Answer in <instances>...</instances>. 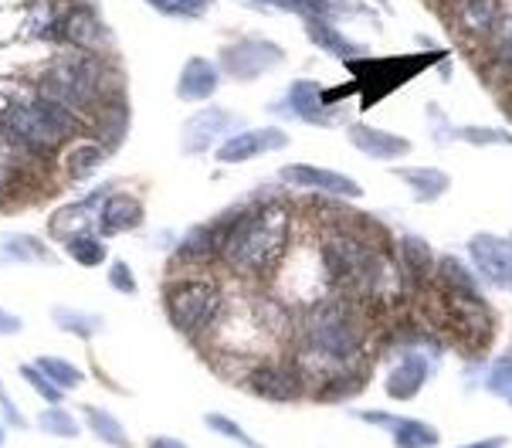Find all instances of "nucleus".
I'll return each mask as SVG.
<instances>
[{
	"label": "nucleus",
	"instance_id": "obj_1",
	"mask_svg": "<svg viewBox=\"0 0 512 448\" xmlns=\"http://www.w3.org/2000/svg\"><path fill=\"white\" fill-rule=\"evenodd\" d=\"M323 272L329 286L373 306H397L407 292V279L387 248L370 245L357 231H329L323 238Z\"/></svg>",
	"mask_w": 512,
	"mask_h": 448
},
{
	"label": "nucleus",
	"instance_id": "obj_2",
	"mask_svg": "<svg viewBox=\"0 0 512 448\" xmlns=\"http://www.w3.org/2000/svg\"><path fill=\"white\" fill-rule=\"evenodd\" d=\"M367 347V323L350 299H323L312 303L302 316L299 333V360L302 374H336L353 370L357 357Z\"/></svg>",
	"mask_w": 512,
	"mask_h": 448
},
{
	"label": "nucleus",
	"instance_id": "obj_3",
	"mask_svg": "<svg viewBox=\"0 0 512 448\" xmlns=\"http://www.w3.org/2000/svg\"><path fill=\"white\" fill-rule=\"evenodd\" d=\"M292 214L285 204H258L238 214L221 241V258L238 275H268L289 252Z\"/></svg>",
	"mask_w": 512,
	"mask_h": 448
},
{
	"label": "nucleus",
	"instance_id": "obj_4",
	"mask_svg": "<svg viewBox=\"0 0 512 448\" xmlns=\"http://www.w3.org/2000/svg\"><path fill=\"white\" fill-rule=\"evenodd\" d=\"M4 126L17 143L34 146V150H55L58 143H65L68 136L75 133L78 116H72V112L65 106H58V102L38 96L31 102H17V106L7 109Z\"/></svg>",
	"mask_w": 512,
	"mask_h": 448
},
{
	"label": "nucleus",
	"instance_id": "obj_5",
	"mask_svg": "<svg viewBox=\"0 0 512 448\" xmlns=\"http://www.w3.org/2000/svg\"><path fill=\"white\" fill-rule=\"evenodd\" d=\"M163 306H167L170 323L177 326L180 333L197 336L204 333L207 326L218 320L221 313V289L207 279H184L173 282L163 296Z\"/></svg>",
	"mask_w": 512,
	"mask_h": 448
},
{
	"label": "nucleus",
	"instance_id": "obj_6",
	"mask_svg": "<svg viewBox=\"0 0 512 448\" xmlns=\"http://www.w3.org/2000/svg\"><path fill=\"white\" fill-rule=\"evenodd\" d=\"M102 92V68L95 62H62L48 72V79L41 82V92L51 102L65 106L72 116L82 119V112L92 109V102Z\"/></svg>",
	"mask_w": 512,
	"mask_h": 448
},
{
	"label": "nucleus",
	"instance_id": "obj_7",
	"mask_svg": "<svg viewBox=\"0 0 512 448\" xmlns=\"http://www.w3.org/2000/svg\"><path fill=\"white\" fill-rule=\"evenodd\" d=\"M241 387L248 394L272 404H292L306 394V374L295 364H251L241 377Z\"/></svg>",
	"mask_w": 512,
	"mask_h": 448
},
{
	"label": "nucleus",
	"instance_id": "obj_8",
	"mask_svg": "<svg viewBox=\"0 0 512 448\" xmlns=\"http://www.w3.org/2000/svg\"><path fill=\"white\" fill-rule=\"evenodd\" d=\"M465 252L479 282H485L489 289L512 292V245L506 238L479 231V235L468 238Z\"/></svg>",
	"mask_w": 512,
	"mask_h": 448
},
{
	"label": "nucleus",
	"instance_id": "obj_9",
	"mask_svg": "<svg viewBox=\"0 0 512 448\" xmlns=\"http://www.w3.org/2000/svg\"><path fill=\"white\" fill-rule=\"evenodd\" d=\"M282 58H285V51L275 45V41H262V38H241L221 51L224 72L238 82L262 79L265 72H272L275 65H282Z\"/></svg>",
	"mask_w": 512,
	"mask_h": 448
},
{
	"label": "nucleus",
	"instance_id": "obj_10",
	"mask_svg": "<svg viewBox=\"0 0 512 448\" xmlns=\"http://www.w3.org/2000/svg\"><path fill=\"white\" fill-rule=\"evenodd\" d=\"M431 377V350L424 347H404L397 353L394 367L384 377V391L390 401H414L421 394V387Z\"/></svg>",
	"mask_w": 512,
	"mask_h": 448
},
{
	"label": "nucleus",
	"instance_id": "obj_11",
	"mask_svg": "<svg viewBox=\"0 0 512 448\" xmlns=\"http://www.w3.org/2000/svg\"><path fill=\"white\" fill-rule=\"evenodd\" d=\"M279 180L292 187H306V191H319L326 197H343V201L363 197V187L353 177L340 174V170H329V167H312V163H285L279 170Z\"/></svg>",
	"mask_w": 512,
	"mask_h": 448
},
{
	"label": "nucleus",
	"instance_id": "obj_12",
	"mask_svg": "<svg viewBox=\"0 0 512 448\" xmlns=\"http://www.w3.org/2000/svg\"><path fill=\"white\" fill-rule=\"evenodd\" d=\"M285 146H289V133L279 129V126L241 129V133H231L228 140H221L218 160L221 163H245V160L265 157V153L285 150Z\"/></svg>",
	"mask_w": 512,
	"mask_h": 448
},
{
	"label": "nucleus",
	"instance_id": "obj_13",
	"mask_svg": "<svg viewBox=\"0 0 512 448\" xmlns=\"http://www.w3.org/2000/svg\"><path fill=\"white\" fill-rule=\"evenodd\" d=\"M350 136L353 150H360L363 157L370 160H380V163H394L407 157L414 150V143L407 136H397V133H387V129H377V126H367V123H353L346 129Z\"/></svg>",
	"mask_w": 512,
	"mask_h": 448
},
{
	"label": "nucleus",
	"instance_id": "obj_14",
	"mask_svg": "<svg viewBox=\"0 0 512 448\" xmlns=\"http://www.w3.org/2000/svg\"><path fill=\"white\" fill-rule=\"evenodd\" d=\"M238 119L228 109H201L197 116L187 119L184 126V153H207L221 136H228Z\"/></svg>",
	"mask_w": 512,
	"mask_h": 448
},
{
	"label": "nucleus",
	"instance_id": "obj_15",
	"mask_svg": "<svg viewBox=\"0 0 512 448\" xmlns=\"http://www.w3.org/2000/svg\"><path fill=\"white\" fill-rule=\"evenodd\" d=\"M431 286L445 296H482V282L472 272V265H465L458 255H441L435 258V275H431Z\"/></svg>",
	"mask_w": 512,
	"mask_h": 448
},
{
	"label": "nucleus",
	"instance_id": "obj_16",
	"mask_svg": "<svg viewBox=\"0 0 512 448\" xmlns=\"http://www.w3.org/2000/svg\"><path fill=\"white\" fill-rule=\"evenodd\" d=\"M285 106L295 119L309 126H333V116L323 106V85L312 79H295L289 85V96H285Z\"/></svg>",
	"mask_w": 512,
	"mask_h": 448
},
{
	"label": "nucleus",
	"instance_id": "obj_17",
	"mask_svg": "<svg viewBox=\"0 0 512 448\" xmlns=\"http://www.w3.org/2000/svg\"><path fill=\"white\" fill-rule=\"evenodd\" d=\"M451 17L468 38H489L499 24V0H451Z\"/></svg>",
	"mask_w": 512,
	"mask_h": 448
},
{
	"label": "nucleus",
	"instance_id": "obj_18",
	"mask_svg": "<svg viewBox=\"0 0 512 448\" xmlns=\"http://www.w3.org/2000/svg\"><path fill=\"white\" fill-rule=\"evenodd\" d=\"M397 265L411 286H428L435 275V252L421 235H404L397 241Z\"/></svg>",
	"mask_w": 512,
	"mask_h": 448
},
{
	"label": "nucleus",
	"instance_id": "obj_19",
	"mask_svg": "<svg viewBox=\"0 0 512 448\" xmlns=\"http://www.w3.org/2000/svg\"><path fill=\"white\" fill-rule=\"evenodd\" d=\"M394 177L404 180L414 191V201L421 204L438 201V197H445L451 191V177L441 167H397Z\"/></svg>",
	"mask_w": 512,
	"mask_h": 448
},
{
	"label": "nucleus",
	"instance_id": "obj_20",
	"mask_svg": "<svg viewBox=\"0 0 512 448\" xmlns=\"http://www.w3.org/2000/svg\"><path fill=\"white\" fill-rule=\"evenodd\" d=\"M218 68H214L207 58H190L184 65V72H180V82H177V96L184 102H204L214 96V89H218Z\"/></svg>",
	"mask_w": 512,
	"mask_h": 448
},
{
	"label": "nucleus",
	"instance_id": "obj_21",
	"mask_svg": "<svg viewBox=\"0 0 512 448\" xmlns=\"http://www.w3.org/2000/svg\"><path fill=\"white\" fill-rule=\"evenodd\" d=\"M102 231L106 235H123V231L136 228V224H143V204L136 201L133 194H112L106 204H102Z\"/></svg>",
	"mask_w": 512,
	"mask_h": 448
},
{
	"label": "nucleus",
	"instance_id": "obj_22",
	"mask_svg": "<svg viewBox=\"0 0 512 448\" xmlns=\"http://www.w3.org/2000/svg\"><path fill=\"white\" fill-rule=\"evenodd\" d=\"M82 418H85V425H89V432L99 438L102 445H109V448H133V445H129L126 425L116 415H112V411L99 408V404H85Z\"/></svg>",
	"mask_w": 512,
	"mask_h": 448
},
{
	"label": "nucleus",
	"instance_id": "obj_23",
	"mask_svg": "<svg viewBox=\"0 0 512 448\" xmlns=\"http://www.w3.org/2000/svg\"><path fill=\"white\" fill-rule=\"evenodd\" d=\"M224 231H228V224L218 228V224H197V228H190L184 241L177 245V255L190 258V262H201V258H211L221 252V241H224Z\"/></svg>",
	"mask_w": 512,
	"mask_h": 448
},
{
	"label": "nucleus",
	"instance_id": "obj_24",
	"mask_svg": "<svg viewBox=\"0 0 512 448\" xmlns=\"http://www.w3.org/2000/svg\"><path fill=\"white\" fill-rule=\"evenodd\" d=\"M106 194H109V187H102V191H95L85 204H65V208H58L55 214H51L48 228L55 231V235H62L65 241L75 238V235H85V228L92 224L89 208H92L95 201H99V197H106Z\"/></svg>",
	"mask_w": 512,
	"mask_h": 448
},
{
	"label": "nucleus",
	"instance_id": "obj_25",
	"mask_svg": "<svg viewBox=\"0 0 512 448\" xmlns=\"http://www.w3.org/2000/svg\"><path fill=\"white\" fill-rule=\"evenodd\" d=\"M306 28H309L312 45H319L323 51H329V55H336V58H357V55H367V48L357 45V41H350V38H343V34L336 31L333 24L326 21V17H309Z\"/></svg>",
	"mask_w": 512,
	"mask_h": 448
},
{
	"label": "nucleus",
	"instance_id": "obj_26",
	"mask_svg": "<svg viewBox=\"0 0 512 448\" xmlns=\"http://www.w3.org/2000/svg\"><path fill=\"white\" fill-rule=\"evenodd\" d=\"M390 438H394V448H438L441 445L438 428L418 418H397V425L390 428Z\"/></svg>",
	"mask_w": 512,
	"mask_h": 448
},
{
	"label": "nucleus",
	"instance_id": "obj_27",
	"mask_svg": "<svg viewBox=\"0 0 512 448\" xmlns=\"http://www.w3.org/2000/svg\"><path fill=\"white\" fill-rule=\"evenodd\" d=\"M363 394V377L353 374V370H336V374H326L319 377V387H316V401L323 404H340V401H350Z\"/></svg>",
	"mask_w": 512,
	"mask_h": 448
},
{
	"label": "nucleus",
	"instance_id": "obj_28",
	"mask_svg": "<svg viewBox=\"0 0 512 448\" xmlns=\"http://www.w3.org/2000/svg\"><path fill=\"white\" fill-rule=\"evenodd\" d=\"M0 252L11 262H31V265H48L55 262V255L48 252V245L34 235H4L0 238Z\"/></svg>",
	"mask_w": 512,
	"mask_h": 448
},
{
	"label": "nucleus",
	"instance_id": "obj_29",
	"mask_svg": "<svg viewBox=\"0 0 512 448\" xmlns=\"http://www.w3.org/2000/svg\"><path fill=\"white\" fill-rule=\"evenodd\" d=\"M51 320L62 333H72L78 340H92L95 333L102 330V316L95 313H82L75 306H51Z\"/></svg>",
	"mask_w": 512,
	"mask_h": 448
},
{
	"label": "nucleus",
	"instance_id": "obj_30",
	"mask_svg": "<svg viewBox=\"0 0 512 448\" xmlns=\"http://www.w3.org/2000/svg\"><path fill=\"white\" fill-rule=\"evenodd\" d=\"M34 367H38L41 374H45L48 381L55 384L58 391H65V394H68V391H75V387L85 381L82 370H78V367L72 364V360H65V357H48V353H45V357L34 360Z\"/></svg>",
	"mask_w": 512,
	"mask_h": 448
},
{
	"label": "nucleus",
	"instance_id": "obj_31",
	"mask_svg": "<svg viewBox=\"0 0 512 448\" xmlns=\"http://www.w3.org/2000/svg\"><path fill=\"white\" fill-rule=\"evenodd\" d=\"M38 428L55 438H78V432H82L78 418L65 408V404H48V408L38 415Z\"/></svg>",
	"mask_w": 512,
	"mask_h": 448
},
{
	"label": "nucleus",
	"instance_id": "obj_32",
	"mask_svg": "<svg viewBox=\"0 0 512 448\" xmlns=\"http://www.w3.org/2000/svg\"><path fill=\"white\" fill-rule=\"evenodd\" d=\"M65 34H68V41H75V45H82V48H99L102 34H106V31H102V24L95 21V14L75 11L65 21Z\"/></svg>",
	"mask_w": 512,
	"mask_h": 448
},
{
	"label": "nucleus",
	"instance_id": "obj_33",
	"mask_svg": "<svg viewBox=\"0 0 512 448\" xmlns=\"http://www.w3.org/2000/svg\"><path fill=\"white\" fill-rule=\"evenodd\" d=\"M65 252H68V258H72V262L85 265V269H95V265L106 262V245H102L99 238H92L89 231H85V235L68 238L65 241Z\"/></svg>",
	"mask_w": 512,
	"mask_h": 448
},
{
	"label": "nucleus",
	"instance_id": "obj_34",
	"mask_svg": "<svg viewBox=\"0 0 512 448\" xmlns=\"http://www.w3.org/2000/svg\"><path fill=\"white\" fill-rule=\"evenodd\" d=\"M482 391L492 394V398H502V401L509 398L512 394V353L492 360L489 370H485V377H482Z\"/></svg>",
	"mask_w": 512,
	"mask_h": 448
},
{
	"label": "nucleus",
	"instance_id": "obj_35",
	"mask_svg": "<svg viewBox=\"0 0 512 448\" xmlns=\"http://www.w3.org/2000/svg\"><path fill=\"white\" fill-rule=\"evenodd\" d=\"M204 428H211L214 435L228 438V442L241 445V448H265L262 442H255V438H251L245 428L238 425V421H231L228 415H221V411H207V415H204Z\"/></svg>",
	"mask_w": 512,
	"mask_h": 448
},
{
	"label": "nucleus",
	"instance_id": "obj_36",
	"mask_svg": "<svg viewBox=\"0 0 512 448\" xmlns=\"http://www.w3.org/2000/svg\"><path fill=\"white\" fill-rule=\"evenodd\" d=\"M102 160H106V150H102L99 143H78L72 153H68V170H72V177H89L95 170L102 167Z\"/></svg>",
	"mask_w": 512,
	"mask_h": 448
},
{
	"label": "nucleus",
	"instance_id": "obj_37",
	"mask_svg": "<svg viewBox=\"0 0 512 448\" xmlns=\"http://www.w3.org/2000/svg\"><path fill=\"white\" fill-rule=\"evenodd\" d=\"M455 136L468 146H479V150H485V146H512L509 129H496V126H462L455 129Z\"/></svg>",
	"mask_w": 512,
	"mask_h": 448
},
{
	"label": "nucleus",
	"instance_id": "obj_38",
	"mask_svg": "<svg viewBox=\"0 0 512 448\" xmlns=\"http://www.w3.org/2000/svg\"><path fill=\"white\" fill-rule=\"evenodd\" d=\"M17 374L28 381V387H34V394H38L41 401H48V404H62L65 401V391H58V387L51 384L34 364H21V367H17Z\"/></svg>",
	"mask_w": 512,
	"mask_h": 448
},
{
	"label": "nucleus",
	"instance_id": "obj_39",
	"mask_svg": "<svg viewBox=\"0 0 512 448\" xmlns=\"http://www.w3.org/2000/svg\"><path fill=\"white\" fill-rule=\"evenodd\" d=\"M258 7H279V11H292V14H302L309 21V17H326L329 4L333 0H255Z\"/></svg>",
	"mask_w": 512,
	"mask_h": 448
},
{
	"label": "nucleus",
	"instance_id": "obj_40",
	"mask_svg": "<svg viewBox=\"0 0 512 448\" xmlns=\"http://www.w3.org/2000/svg\"><path fill=\"white\" fill-rule=\"evenodd\" d=\"M156 11L177 14V17H201L214 0H150Z\"/></svg>",
	"mask_w": 512,
	"mask_h": 448
},
{
	"label": "nucleus",
	"instance_id": "obj_41",
	"mask_svg": "<svg viewBox=\"0 0 512 448\" xmlns=\"http://www.w3.org/2000/svg\"><path fill=\"white\" fill-rule=\"evenodd\" d=\"M109 286L123 296H136V275L126 262H112L109 265Z\"/></svg>",
	"mask_w": 512,
	"mask_h": 448
},
{
	"label": "nucleus",
	"instance_id": "obj_42",
	"mask_svg": "<svg viewBox=\"0 0 512 448\" xmlns=\"http://www.w3.org/2000/svg\"><path fill=\"white\" fill-rule=\"evenodd\" d=\"M0 421H4L7 428H28V418L21 415V408H17L14 398L7 394L4 381H0Z\"/></svg>",
	"mask_w": 512,
	"mask_h": 448
},
{
	"label": "nucleus",
	"instance_id": "obj_43",
	"mask_svg": "<svg viewBox=\"0 0 512 448\" xmlns=\"http://www.w3.org/2000/svg\"><path fill=\"white\" fill-rule=\"evenodd\" d=\"M428 119H431V133H435V143L438 146H448V140L455 136V129L448 126V119H445V112H441L435 102L428 106Z\"/></svg>",
	"mask_w": 512,
	"mask_h": 448
},
{
	"label": "nucleus",
	"instance_id": "obj_44",
	"mask_svg": "<svg viewBox=\"0 0 512 448\" xmlns=\"http://www.w3.org/2000/svg\"><path fill=\"white\" fill-rule=\"evenodd\" d=\"M21 316H14L11 309H4L0 306V336H14V333H21Z\"/></svg>",
	"mask_w": 512,
	"mask_h": 448
},
{
	"label": "nucleus",
	"instance_id": "obj_45",
	"mask_svg": "<svg viewBox=\"0 0 512 448\" xmlns=\"http://www.w3.org/2000/svg\"><path fill=\"white\" fill-rule=\"evenodd\" d=\"M458 448H509V438L506 435H489V438H479V442H468V445H458Z\"/></svg>",
	"mask_w": 512,
	"mask_h": 448
},
{
	"label": "nucleus",
	"instance_id": "obj_46",
	"mask_svg": "<svg viewBox=\"0 0 512 448\" xmlns=\"http://www.w3.org/2000/svg\"><path fill=\"white\" fill-rule=\"evenodd\" d=\"M146 448H187V445L173 435H153L150 442H146Z\"/></svg>",
	"mask_w": 512,
	"mask_h": 448
},
{
	"label": "nucleus",
	"instance_id": "obj_47",
	"mask_svg": "<svg viewBox=\"0 0 512 448\" xmlns=\"http://www.w3.org/2000/svg\"><path fill=\"white\" fill-rule=\"evenodd\" d=\"M11 167H4V163H0V194H7L11 191Z\"/></svg>",
	"mask_w": 512,
	"mask_h": 448
},
{
	"label": "nucleus",
	"instance_id": "obj_48",
	"mask_svg": "<svg viewBox=\"0 0 512 448\" xmlns=\"http://www.w3.org/2000/svg\"><path fill=\"white\" fill-rule=\"evenodd\" d=\"M4 442H7V425H0V448H4Z\"/></svg>",
	"mask_w": 512,
	"mask_h": 448
},
{
	"label": "nucleus",
	"instance_id": "obj_49",
	"mask_svg": "<svg viewBox=\"0 0 512 448\" xmlns=\"http://www.w3.org/2000/svg\"><path fill=\"white\" fill-rule=\"evenodd\" d=\"M506 401H509V408H512V394H509V398H506Z\"/></svg>",
	"mask_w": 512,
	"mask_h": 448
}]
</instances>
